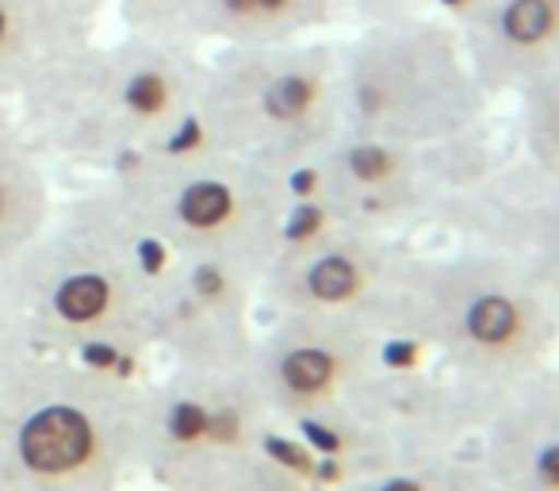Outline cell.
I'll use <instances>...</instances> for the list:
<instances>
[{
    "instance_id": "6da1fadb",
    "label": "cell",
    "mask_w": 559,
    "mask_h": 491,
    "mask_svg": "<svg viewBox=\"0 0 559 491\" xmlns=\"http://www.w3.org/2000/svg\"><path fill=\"white\" fill-rule=\"evenodd\" d=\"M173 254L104 180L55 200L43 231L0 266V304L39 342L78 353L93 342L150 350V312Z\"/></svg>"
},
{
    "instance_id": "7a4b0ae2",
    "label": "cell",
    "mask_w": 559,
    "mask_h": 491,
    "mask_svg": "<svg viewBox=\"0 0 559 491\" xmlns=\"http://www.w3.org/2000/svg\"><path fill=\"white\" fill-rule=\"evenodd\" d=\"M146 384L81 365L0 304V491H127L142 476Z\"/></svg>"
},
{
    "instance_id": "3957f363",
    "label": "cell",
    "mask_w": 559,
    "mask_h": 491,
    "mask_svg": "<svg viewBox=\"0 0 559 491\" xmlns=\"http://www.w3.org/2000/svg\"><path fill=\"white\" fill-rule=\"evenodd\" d=\"M203 50L146 27L93 39L16 101L24 135L47 162L111 165L165 147L192 124Z\"/></svg>"
},
{
    "instance_id": "277c9868",
    "label": "cell",
    "mask_w": 559,
    "mask_h": 491,
    "mask_svg": "<svg viewBox=\"0 0 559 491\" xmlns=\"http://www.w3.org/2000/svg\"><path fill=\"white\" fill-rule=\"evenodd\" d=\"M104 185L173 258H223L264 273L292 208L284 173L211 147H154Z\"/></svg>"
},
{
    "instance_id": "5b68a950",
    "label": "cell",
    "mask_w": 559,
    "mask_h": 491,
    "mask_svg": "<svg viewBox=\"0 0 559 491\" xmlns=\"http://www.w3.org/2000/svg\"><path fill=\"white\" fill-rule=\"evenodd\" d=\"M192 124L203 147L288 173L337 131V39L218 47L203 58Z\"/></svg>"
},
{
    "instance_id": "8992f818",
    "label": "cell",
    "mask_w": 559,
    "mask_h": 491,
    "mask_svg": "<svg viewBox=\"0 0 559 491\" xmlns=\"http://www.w3.org/2000/svg\"><path fill=\"white\" fill-rule=\"evenodd\" d=\"M487 108L452 20L433 12L365 20L337 39L342 131L395 142H444L464 135Z\"/></svg>"
},
{
    "instance_id": "52a82bcc",
    "label": "cell",
    "mask_w": 559,
    "mask_h": 491,
    "mask_svg": "<svg viewBox=\"0 0 559 491\" xmlns=\"http://www.w3.org/2000/svg\"><path fill=\"white\" fill-rule=\"evenodd\" d=\"M257 391L241 365H169L150 376L142 411V476L157 491L180 488L192 476L257 449Z\"/></svg>"
},
{
    "instance_id": "ba28073f",
    "label": "cell",
    "mask_w": 559,
    "mask_h": 491,
    "mask_svg": "<svg viewBox=\"0 0 559 491\" xmlns=\"http://www.w3.org/2000/svg\"><path fill=\"white\" fill-rule=\"evenodd\" d=\"M261 273L223 258H177L150 312V346L169 365H241V319Z\"/></svg>"
},
{
    "instance_id": "9c48e42d",
    "label": "cell",
    "mask_w": 559,
    "mask_h": 491,
    "mask_svg": "<svg viewBox=\"0 0 559 491\" xmlns=\"http://www.w3.org/2000/svg\"><path fill=\"white\" fill-rule=\"evenodd\" d=\"M452 27L487 101L518 96L559 62V0H460Z\"/></svg>"
},
{
    "instance_id": "30bf717a",
    "label": "cell",
    "mask_w": 559,
    "mask_h": 491,
    "mask_svg": "<svg viewBox=\"0 0 559 491\" xmlns=\"http://www.w3.org/2000/svg\"><path fill=\"white\" fill-rule=\"evenodd\" d=\"M127 27L188 47H261L311 39L337 20V0H127Z\"/></svg>"
},
{
    "instance_id": "8fae6325",
    "label": "cell",
    "mask_w": 559,
    "mask_h": 491,
    "mask_svg": "<svg viewBox=\"0 0 559 491\" xmlns=\"http://www.w3.org/2000/svg\"><path fill=\"white\" fill-rule=\"evenodd\" d=\"M108 0H0V101L16 104L96 39Z\"/></svg>"
},
{
    "instance_id": "7c38bea8",
    "label": "cell",
    "mask_w": 559,
    "mask_h": 491,
    "mask_svg": "<svg viewBox=\"0 0 559 491\" xmlns=\"http://www.w3.org/2000/svg\"><path fill=\"white\" fill-rule=\"evenodd\" d=\"M261 277L296 315H334L365 296L376 261L357 234H337L330 223L314 238L280 246Z\"/></svg>"
},
{
    "instance_id": "4fadbf2b",
    "label": "cell",
    "mask_w": 559,
    "mask_h": 491,
    "mask_svg": "<svg viewBox=\"0 0 559 491\" xmlns=\"http://www.w3.org/2000/svg\"><path fill=\"white\" fill-rule=\"evenodd\" d=\"M55 200L50 162L39 150H24V154L0 162V266H9L43 231Z\"/></svg>"
},
{
    "instance_id": "5bb4252c",
    "label": "cell",
    "mask_w": 559,
    "mask_h": 491,
    "mask_svg": "<svg viewBox=\"0 0 559 491\" xmlns=\"http://www.w3.org/2000/svg\"><path fill=\"white\" fill-rule=\"evenodd\" d=\"M513 101L521 104V127L533 157L559 177V62L540 81L521 89Z\"/></svg>"
},
{
    "instance_id": "9a60e30c",
    "label": "cell",
    "mask_w": 559,
    "mask_h": 491,
    "mask_svg": "<svg viewBox=\"0 0 559 491\" xmlns=\"http://www.w3.org/2000/svg\"><path fill=\"white\" fill-rule=\"evenodd\" d=\"M464 330L479 346H506L521 335V304L510 292L487 289L464 307Z\"/></svg>"
},
{
    "instance_id": "2e32d148",
    "label": "cell",
    "mask_w": 559,
    "mask_h": 491,
    "mask_svg": "<svg viewBox=\"0 0 559 491\" xmlns=\"http://www.w3.org/2000/svg\"><path fill=\"white\" fill-rule=\"evenodd\" d=\"M24 150H35V147L27 142L24 124H20V116H16V104L0 101V162L24 154Z\"/></svg>"
},
{
    "instance_id": "e0dca14e",
    "label": "cell",
    "mask_w": 559,
    "mask_h": 491,
    "mask_svg": "<svg viewBox=\"0 0 559 491\" xmlns=\"http://www.w3.org/2000/svg\"><path fill=\"white\" fill-rule=\"evenodd\" d=\"M433 0H357L360 20H388V16H414V12H429Z\"/></svg>"
},
{
    "instance_id": "ac0fdd59",
    "label": "cell",
    "mask_w": 559,
    "mask_h": 491,
    "mask_svg": "<svg viewBox=\"0 0 559 491\" xmlns=\"http://www.w3.org/2000/svg\"><path fill=\"white\" fill-rule=\"evenodd\" d=\"M536 472H540V480L548 483V488L559 491V445H548V449L536 457Z\"/></svg>"
},
{
    "instance_id": "d6986e66",
    "label": "cell",
    "mask_w": 559,
    "mask_h": 491,
    "mask_svg": "<svg viewBox=\"0 0 559 491\" xmlns=\"http://www.w3.org/2000/svg\"><path fill=\"white\" fill-rule=\"evenodd\" d=\"M411 358H414V346H403V342H395V346H388V350H383V361H388V365H395V369L411 365Z\"/></svg>"
},
{
    "instance_id": "ffe728a7",
    "label": "cell",
    "mask_w": 559,
    "mask_h": 491,
    "mask_svg": "<svg viewBox=\"0 0 559 491\" xmlns=\"http://www.w3.org/2000/svg\"><path fill=\"white\" fill-rule=\"evenodd\" d=\"M380 491H421V483H414V480H388Z\"/></svg>"
}]
</instances>
